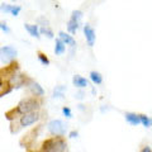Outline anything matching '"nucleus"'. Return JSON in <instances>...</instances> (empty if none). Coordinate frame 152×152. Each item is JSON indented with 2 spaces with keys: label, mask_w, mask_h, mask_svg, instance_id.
<instances>
[{
  "label": "nucleus",
  "mask_w": 152,
  "mask_h": 152,
  "mask_svg": "<svg viewBox=\"0 0 152 152\" xmlns=\"http://www.w3.org/2000/svg\"><path fill=\"white\" fill-rule=\"evenodd\" d=\"M42 98H37V96H29V98H24L18 103V105L15 107L18 113L20 115H24L28 113H33V112H38L39 108L42 107Z\"/></svg>",
  "instance_id": "nucleus-1"
},
{
  "label": "nucleus",
  "mask_w": 152,
  "mask_h": 152,
  "mask_svg": "<svg viewBox=\"0 0 152 152\" xmlns=\"http://www.w3.org/2000/svg\"><path fill=\"white\" fill-rule=\"evenodd\" d=\"M67 143L64 137H51L42 142L41 152H65Z\"/></svg>",
  "instance_id": "nucleus-2"
},
{
  "label": "nucleus",
  "mask_w": 152,
  "mask_h": 152,
  "mask_svg": "<svg viewBox=\"0 0 152 152\" xmlns=\"http://www.w3.org/2000/svg\"><path fill=\"white\" fill-rule=\"evenodd\" d=\"M18 52L13 46H4L0 48V61L3 64H12L15 61Z\"/></svg>",
  "instance_id": "nucleus-3"
},
{
  "label": "nucleus",
  "mask_w": 152,
  "mask_h": 152,
  "mask_svg": "<svg viewBox=\"0 0 152 152\" xmlns=\"http://www.w3.org/2000/svg\"><path fill=\"white\" fill-rule=\"evenodd\" d=\"M47 128H48V132L55 137H64L66 132V124L60 119H53L48 122Z\"/></svg>",
  "instance_id": "nucleus-4"
},
{
  "label": "nucleus",
  "mask_w": 152,
  "mask_h": 152,
  "mask_svg": "<svg viewBox=\"0 0 152 152\" xmlns=\"http://www.w3.org/2000/svg\"><path fill=\"white\" fill-rule=\"evenodd\" d=\"M39 112H33V113H28L24 114V115H20L19 117V122L18 124L22 127H29L32 124H34L36 122L39 121Z\"/></svg>",
  "instance_id": "nucleus-5"
},
{
  "label": "nucleus",
  "mask_w": 152,
  "mask_h": 152,
  "mask_svg": "<svg viewBox=\"0 0 152 152\" xmlns=\"http://www.w3.org/2000/svg\"><path fill=\"white\" fill-rule=\"evenodd\" d=\"M29 77H27V75L24 74H20V72H17V74H14L10 79L8 80V83L12 85L13 88H20L23 86V85H28V83H29Z\"/></svg>",
  "instance_id": "nucleus-6"
},
{
  "label": "nucleus",
  "mask_w": 152,
  "mask_h": 152,
  "mask_svg": "<svg viewBox=\"0 0 152 152\" xmlns=\"http://www.w3.org/2000/svg\"><path fill=\"white\" fill-rule=\"evenodd\" d=\"M17 72H19V64L17 61H14V62L9 64L8 66H4L3 69H0V76H1V79L7 77V81Z\"/></svg>",
  "instance_id": "nucleus-7"
},
{
  "label": "nucleus",
  "mask_w": 152,
  "mask_h": 152,
  "mask_svg": "<svg viewBox=\"0 0 152 152\" xmlns=\"http://www.w3.org/2000/svg\"><path fill=\"white\" fill-rule=\"evenodd\" d=\"M28 89H29V91L32 93V96H37V98H43L45 95V90L39 84H38L37 81H34V80H29V83H28Z\"/></svg>",
  "instance_id": "nucleus-8"
},
{
  "label": "nucleus",
  "mask_w": 152,
  "mask_h": 152,
  "mask_svg": "<svg viewBox=\"0 0 152 152\" xmlns=\"http://www.w3.org/2000/svg\"><path fill=\"white\" fill-rule=\"evenodd\" d=\"M84 34H85V38H86V42L89 47H93L94 43H95V38H96V36H95V31L94 28L89 24V23H86V24L84 26Z\"/></svg>",
  "instance_id": "nucleus-9"
},
{
  "label": "nucleus",
  "mask_w": 152,
  "mask_h": 152,
  "mask_svg": "<svg viewBox=\"0 0 152 152\" xmlns=\"http://www.w3.org/2000/svg\"><path fill=\"white\" fill-rule=\"evenodd\" d=\"M124 118H126V121L129 123V124L132 126H138L141 121H140V114H137V113H133V112H128L124 114Z\"/></svg>",
  "instance_id": "nucleus-10"
},
{
  "label": "nucleus",
  "mask_w": 152,
  "mask_h": 152,
  "mask_svg": "<svg viewBox=\"0 0 152 152\" xmlns=\"http://www.w3.org/2000/svg\"><path fill=\"white\" fill-rule=\"evenodd\" d=\"M72 84L79 89H84V88L89 86V81L85 77H83V76H80V75H75L74 76L72 77Z\"/></svg>",
  "instance_id": "nucleus-11"
},
{
  "label": "nucleus",
  "mask_w": 152,
  "mask_h": 152,
  "mask_svg": "<svg viewBox=\"0 0 152 152\" xmlns=\"http://www.w3.org/2000/svg\"><path fill=\"white\" fill-rule=\"evenodd\" d=\"M58 36H60V39L62 41L65 45H69V46H71V47H75V46H76L75 39L72 38V36H70V34H69V33H66V32H62V31H61V32L58 33Z\"/></svg>",
  "instance_id": "nucleus-12"
},
{
  "label": "nucleus",
  "mask_w": 152,
  "mask_h": 152,
  "mask_svg": "<svg viewBox=\"0 0 152 152\" xmlns=\"http://www.w3.org/2000/svg\"><path fill=\"white\" fill-rule=\"evenodd\" d=\"M24 28L29 32V34L32 37H36V38H39L41 36V32H39V28H38L37 24H29V23H26L24 24Z\"/></svg>",
  "instance_id": "nucleus-13"
},
{
  "label": "nucleus",
  "mask_w": 152,
  "mask_h": 152,
  "mask_svg": "<svg viewBox=\"0 0 152 152\" xmlns=\"http://www.w3.org/2000/svg\"><path fill=\"white\" fill-rule=\"evenodd\" d=\"M66 50V45L64 43L60 38H57L56 42H55V53L56 55H62Z\"/></svg>",
  "instance_id": "nucleus-14"
},
{
  "label": "nucleus",
  "mask_w": 152,
  "mask_h": 152,
  "mask_svg": "<svg viewBox=\"0 0 152 152\" xmlns=\"http://www.w3.org/2000/svg\"><path fill=\"white\" fill-rule=\"evenodd\" d=\"M12 90H13V86L7 81V80H4V84L1 85V88H0V98L5 96V95L10 93Z\"/></svg>",
  "instance_id": "nucleus-15"
},
{
  "label": "nucleus",
  "mask_w": 152,
  "mask_h": 152,
  "mask_svg": "<svg viewBox=\"0 0 152 152\" xmlns=\"http://www.w3.org/2000/svg\"><path fill=\"white\" fill-rule=\"evenodd\" d=\"M18 117H20V114L18 113L17 108H13V109H10V110L5 112V118H7L8 121H10V122H14Z\"/></svg>",
  "instance_id": "nucleus-16"
},
{
  "label": "nucleus",
  "mask_w": 152,
  "mask_h": 152,
  "mask_svg": "<svg viewBox=\"0 0 152 152\" xmlns=\"http://www.w3.org/2000/svg\"><path fill=\"white\" fill-rule=\"evenodd\" d=\"M90 80H91L94 84L99 85L103 83V76L100 72H98V71H91V72H90Z\"/></svg>",
  "instance_id": "nucleus-17"
},
{
  "label": "nucleus",
  "mask_w": 152,
  "mask_h": 152,
  "mask_svg": "<svg viewBox=\"0 0 152 152\" xmlns=\"http://www.w3.org/2000/svg\"><path fill=\"white\" fill-rule=\"evenodd\" d=\"M66 88L64 85H58V86H56L55 90H53V98L56 99H64V93H65Z\"/></svg>",
  "instance_id": "nucleus-18"
},
{
  "label": "nucleus",
  "mask_w": 152,
  "mask_h": 152,
  "mask_svg": "<svg viewBox=\"0 0 152 152\" xmlns=\"http://www.w3.org/2000/svg\"><path fill=\"white\" fill-rule=\"evenodd\" d=\"M140 121H141V124H143L146 128L152 127V119L150 117H147L146 114H140Z\"/></svg>",
  "instance_id": "nucleus-19"
},
{
  "label": "nucleus",
  "mask_w": 152,
  "mask_h": 152,
  "mask_svg": "<svg viewBox=\"0 0 152 152\" xmlns=\"http://www.w3.org/2000/svg\"><path fill=\"white\" fill-rule=\"evenodd\" d=\"M79 24H80L79 22H75V20H72V19H70V20L67 22V31L74 34V33H76V31H77Z\"/></svg>",
  "instance_id": "nucleus-20"
},
{
  "label": "nucleus",
  "mask_w": 152,
  "mask_h": 152,
  "mask_svg": "<svg viewBox=\"0 0 152 152\" xmlns=\"http://www.w3.org/2000/svg\"><path fill=\"white\" fill-rule=\"evenodd\" d=\"M37 57H38V60H39L45 66H48V65L51 64V62H50V58L47 57V55L43 53L42 51H37Z\"/></svg>",
  "instance_id": "nucleus-21"
},
{
  "label": "nucleus",
  "mask_w": 152,
  "mask_h": 152,
  "mask_svg": "<svg viewBox=\"0 0 152 152\" xmlns=\"http://www.w3.org/2000/svg\"><path fill=\"white\" fill-rule=\"evenodd\" d=\"M81 18H83V12L81 10H72L70 19H72V20L80 23V19H81Z\"/></svg>",
  "instance_id": "nucleus-22"
},
{
  "label": "nucleus",
  "mask_w": 152,
  "mask_h": 152,
  "mask_svg": "<svg viewBox=\"0 0 152 152\" xmlns=\"http://www.w3.org/2000/svg\"><path fill=\"white\" fill-rule=\"evenodd\" d=\"M39 32L42 33V34H46L48 38H53V32H52L48 27H41L39 28Z\"/></svg>",
  "instance_id": "nucleus-23"
},
{
  "label": "nucleus",
  "mask_w": 152,
  "mask_h": 152,
  "mask_svg": "<svg viewBox=\"0 0 152 152\" xmlns=\"http://www.w3.org/2000/svg\"><path fill=\"white\" fill-rule=\"evenodd\" d=\"M12 9H13V5H10V4H1L0 5V12L3 13H12Z\"/></svg>",
  "instance_id": "nucleus-24"
},
{
  "label": "nucleus",
  "mask_w": 152,
  "mask_h": 152,
  "mask_svg": "<svg viewBox=\"0 0 152 152\" xmlns=\"http://www.w3.org/2000/svg\"><path fill=\"white\" fill-rule=\"evenodd\" d=\"M62 113H64V115L66 118H71V117H72V113H71V109L69 107H64L62 108Z\"/></svg>",
  "instance_id": "nucleus-25"
},
{
  "label": "nucleus",
  "mask_w": 152,
  "mask_h": 152,
  "mask_svg": "<svg viewBox=\"0 0 152 152\" xmlns=\"http://www.w3.org/2000/svg\"><path fill=\"white\" fill-rule=\"evenodd\" d=\"M20 10H22V8L19 7V5H13V9H12V15H14V17H17L19 13H20Z\"/></svg>",
  "instance_id": "nucleus-26"
},
{
  "label": "nucleus",
  "mask_w": 152,
  "mask_h": 152,
  "mask_svg": "<svg viewBox=\"0 0 152 152\" xmlns=\"http://www.w3.org/2000/svg\"><path fill=\"white\" fill-rule=\"evenodd\" d=\"M0 29H1L3 32H5V33H9V32H10V29H9V27L7 26V23H5V22H0Z\"/></svg>",
  "instance_id": "nucleus-27"
},
{
  "label": "nucleus",
  "mask_w": 152,
  "mask_h": 152,
  "mask_svg": "<svg viewBox=\"0 0 152 152\" xmlns=\"http://www.w3.org/2000/svg\"><path fill=\"white\" fill-rule=\"evenodd\" d=\"M140 152H152V148L150 146H145V147H142Z\"/></svg>",
  "instance_id": "nucleus-28"
},
{
  "label": "nucleus",
  "mask_w": 152,
  "mask_h": 152,
  "mask_svg": "<svg viewBox=\"0 0 152 152\" xmlns=\"http://www.w3.org/2000/svg\"><path fill=\"white\" fill-rule=\"evenodd\" d=\"M77 136H79L77 131H72V132H70V134H69L70 138H76V137H77Z\"/></svg>",
  "instance_id": "nucleus-29"
},
{
  "label": "nucleus",
  "mask_w": 152,
  "mask_h": 152,
  "mask_svg": "<svg viewBox=\"0 0 152 152\" xmlns=\"http://www.w3.org/2000/svg\"><path fill=\"white\" fill-rule=\"evenodd\" d=\"M75 98H77V99H83V98H84V93H83V91L77 93V94L75 95Z\"/></svg>",
  "instance_id": "nucleus-30"
},
{
  "label": "nucleus",
  "mask_w": 152,
  "mask_h": 152,
  "mask_svg": "<svg viewBox=\"0 0 152 152\" xmlns=\"http://www.w3.org/2000/svg\"><path fill=\"white\" fill-rule=\"evenodd\" d=\"M4 84V81H3V79H1V76H0V88H1V85Z\"/></svg>",
  "instance_id": "nucleus-31"
},
{
  "label": "nucleus",
  "mask_w": 152,
  "mask_h": 152,
  "mask_svg": "<svg viewBox=\"0 0 152 152\" xmlns=\"http://www.w3.org/2000/svg\"><path fill=\"white\" fill-rule=\"evenodd\" d=\"M79 109H80V110H83V109H84V105H83V104H80V105H79Z\"/></svg>",
  "instance_id": "nucleus-32"
},
{
  "label": "nucleus",
  "mask_w": 152,
  "mask_h": 152,
  "mask_svg": "<svg viewBox=\"0 0 152 152\" xmlns=\"http://www.w3.org/2000/svg\"><path fill=\"white\" fill-rule=\"evenodd\" d=\"M27 152H38V151H33V150H28ZM39 152H41V151H39Z\"/></svg>",
  "instance_id": "nucleus-33"
}]
</instances>
